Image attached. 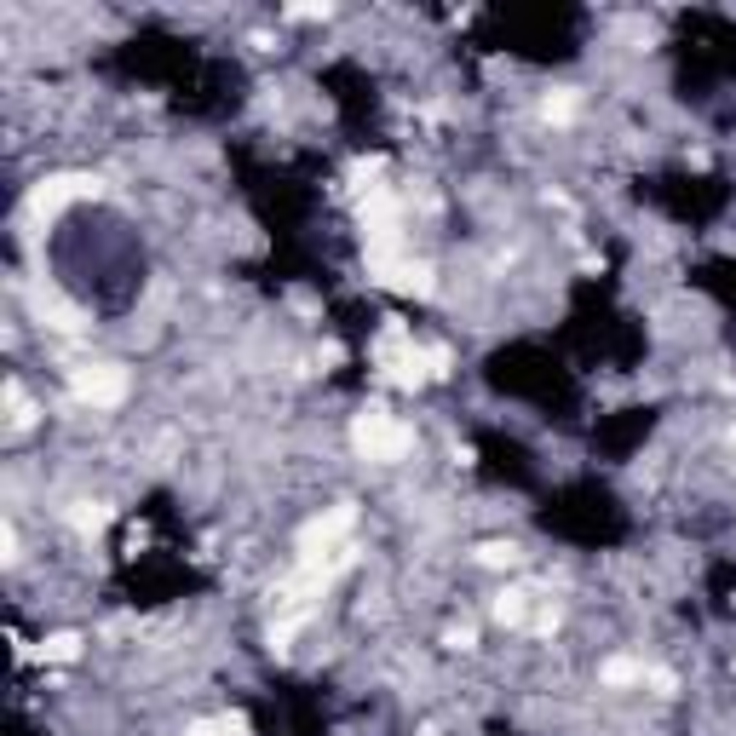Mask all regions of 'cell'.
<instances>
[{
	"instance_id": "1",
	"label": "cell",
	"mask_w": 736,
	"mask_h": 736,
	"mask_svg": "<svg viewBox=\"0 0 736 736\" xmlns=\"http://www.w3.org/2000/svg\"><path fill=\"white\" fill-rule=\"evenodd\" d=\"M351 437H357V449H363L368 460H403V455H409V443H414V432L397 420V414H386V409H368Z\"/></svg>"
},
{
	"instance_id": "2",
	"label": "cell",
	"mask_w": 736,
	"mask_h": 736,
	"mask_svg": "<svg viewBox=\"0 0 736 736\" xmlns=\"http://www.w3.org/2000/svg\"><path fill=\"white\" fill-rule=\"evenodd\" d=\"M69 391H75L81 403H92V409H115V403L127 397V368H115V363H87V368H75Z\"/></svg>"
},
{
	"instance_id": "3",
	"label": "cell",
	"mask_w": 736,
	"mask_h": 736,
	"mask_svg": "<svg viewBox=\"0 0 736 736\" xmlns=\"http://www.w3.org/2000/svg\"><path fill=\"white\" fill-rule=\"evenodd\" d=\"M75 196H92V179H75V173H69V179L41 184V190H35V202H29V213H46V219H52V213H58V207H69Z\"/></svg>"
},
{
	"instance_id": "4",
	"label": "cell",
	"mask_w": 736,
	"mask_h": 736,
	"mask_svg": "<svg viewBox=\"0 0 736 736\" xmlns=\"http://www.w3.org/2000/svg\"><path fill=\"white\" fill-rule=\"evenodd\" d=\"M184 736H248V719H236V713H219V719H196Z\"/></svg>"
},
{
	"instance_id": "5",
	"label": "cell",
	"mask_w": 736,
	"mask_h": 736,
	"mask_svg": "<svg viewBox=\"0 0 736 736\" xmlns=\"http://www.w3.org/2000/svg\"><path fill=\"white\" fill-rule=\"evenodd\" d=\"M35 656H41V662H75V656H81V633H52Z\"/></svg>"
},
{
	"instance_id": "6",
	"label": "cell",
	"mask_w": 736,
	"mask_h": 736,
	"mask_svg": "<svg viewBox=\"0 0 736 736\" xmlns=\"http://www.w3.org/2000/svg\"><path fill=\"white\" fill-rule=\"evenodd\" d=\"M644 673H650L644 662H633V656H616V662H604V685H644Z\"/></svg>"
},
{
	"instance_id": "7",
	"label": "cell",
	"mask_w": 736,
	"mask_h": 736,
	"mask_svg": "<svg viewBox=\"0 0 736 736\" xmlns=\"http://www.w3.org/2000/svg\"><path fill=\"white\" fill-rule=\"evenodd\" d=\"M495 616H501L506 627H518V621H524V598H518V593H506L501 604H495Z\"/></svg>"
},
{
	"instance_id": "8",
	"label": "cell",
	"mask_w": 736,
	"mask_h": 736,
	"mask_svg": "<svg viewBox=\"0 0 736 736\" xmlns=\"http://www.w3.org/2000/svg\"><path fill=\"white\" fill-rule=\"evenodd\" d=\"M570 115H575V98H570V92L547 98V121H570Z\"/></svg>"
},
{
	"instance_id": "9",
	"label": "cell",
	"mask_w": 736,
	"mask_h": 736,
	"mask_svg": "<svg viewBox=\"0 0 736 736\" xmlns=\"http://www.w3.org/2000/svg\"><path fill=\"white\" fill-rule=\"evenodd\" d=\"M104 518H110L104 506H92V512H87V506H75V529H98V524H104Z\"/></svg>"
},
{
	"instance_id": "10",
	"label": "cell",
	"mask_w": 736,
	"mask_h": 736,
	"mask_svg": "<svg viewBox=\"0 0 736 736\" xmlns=\"http://www.w3.org/2000/svg\"><path fill=\"white\" fill-rule=\"evenodd\" d=\"M478 558H483V564H512V558H518V552H512V547H483Z\"/></svg>"
},
{
	"instance_id": "11",
	"label": "cell",
	"mask_w": 736,
	"mask_h": 736,
	"mask_svg": "<svg viewBox=\"0 0 736 736\" xmlns=\"http://www.w3.org/2000/svg\"><path fill=\"white\" fill-rule=\"evenodd\" d=\"M426 736H437V731H426Z\"/></svg>"
}]
</instances>
